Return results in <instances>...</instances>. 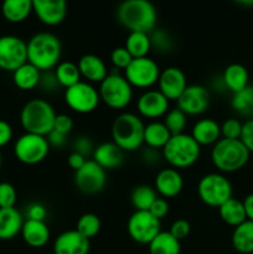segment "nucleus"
I'll return each instance as SVG.
<instances>
[{
	"label": "nucleus",
	"mask_w": 253,
	"mask_h": 254,
	"mask_svg": "<svg viewBox=\"0 0 253 254\" xmlns=\"http://www.w3.org/2000/svg\"><path fill=\"white\" fill-rule=\"evenodd\" d=\"M117 19L129 32L150 34L156 26L158 11L148 0H126L117 7Z\"/></svg>",
	"instance_id": "nucleus-1"
},
{
	"label": "nucleus",
	"mask_w": 253,
	"mask_h": 254,
	"mask_svg": "<svg viewBox=\"0 0 253 254\" xmlns=\"http://www.w3.org/2000/svg\"><path fill=\"white\" fill-rule=\"evenodd\" d=\"M61 54V41L51 32L35 34L27 42V62L41 72L55 68L60 64Z\"/></svg>",
	"instance_id": "nucleus-2"
},
{
	"label": "nucleus",
	"mask_w": 253,
	"mask_h": 254,
	"mask_svg": "<svg viewBox=\"0 0 253 254\" xmlns=\"http://www.w3.org/2000/svg\"><path fill=\"white\" fill-rule=\"evenodd\" d=\"M56 112L51 103L41 98L30 99L22 107L20 113V123L25 133L47 136L54 130Z\"/></svg>",
	"instance_id": "nucleus-3"
},
{
	"label": "nucleus",
	"mask_w": 253,
	"mask_h": 254,
	"mask_svg": "<svg viewBox=\"0 0 253 254\" xmlns=\"http://www.w3.org/2000/svg\"><path fill=\"white\" fill-rule=\"evenodd\" d=\"M145 124L140 117L130 112H124L112 123V141L123 151H135L144 144Z\"/></svg>",
	"instance_id": "nucleus-4"
},
{
	"label": "nucleus",
	"mask_w": 253,
	"mask_h": 254,
	"mask_svg": "<svg viewBox=\"0 0 253 254\" xmlns=\"http://www.w3.org/2000/svg\"><path fill=\"white\" fill-rule=\"evenodd\" d=\"M251 153L241 139L221 138L211 150V160L221 173L241 170L250 160Z\"/></svg>",
	"instance_id": "nucleus-5"
},
{
	"label": "nucleus",
	"mask_w": 253,
	"mask_h": 254,
	"mask_svg": "<svg viewBox=\"0 0 253 254\" xmlns=\"http://www.w3.org/2000/svg\"><path fill=\"white\" fill-rule=\"evenodd\" d=\"M201 146L191 134L171 135L170 140L163 148V156L174 169H184L193 165L198 160Z\"/></svg>",
	"instance_id": "nucleus-6"
},
{
	"label": "nucleus",
	"mask_w": 253,
	"mask_h": 254,
	"mask_svg": "<svg viewBox=\"0 0 253 254\" xmlns=\"http://www.w3.org/2000/svg\"><path fill=\"white\" fill-rule=\"evenodd\" d=\"M98 92L101 101L112 109L126 108L133 99V87L116 68L99 83Z\"/></svg>",
	"instance_id": "nucleus-7"
},
{
	"label": "nucleus",
	"mask_w": 253,
	"mask_h": 254,
	"mask_svg": "<svg viewBox=\"0 0 253 254\" xmlns=\"http://www.w3.org/2000/svg\"><path fill=\"white\" fill-rule=\"evenodd\" d=\"M232 184L223 174L210 173L203 175L197 184V195L205 205L220 207L232 198Z\"/></svg>",
	"instance_id": "nucleus-8"
},
{
	"label": "nucleus",
	"mask_w": 253,
	"mask_h": 254,
	"mask_svg": "<svg viewBox=\"0 0 253 254\" xmlns=\"http://www.w3.org/2000/svg\"><path fill=\"white\" fill-rule=\"evenodd\" d=\"M46 136L25 133L17 138L14 145V154L17 160L26 165H36L46 159L50 151Z\"/></svg>",
	"instance_id": "nucleus-9"
},
{
	"label": "nucleus",
	"mask_w": 253,
	"mask_h": 254,
	"mask_svg": "<svg viewBox=\"0 0 253 254\" xmlns=\"http://www.w3.org/2000/svg\"><path fill=\"white\" fill-rule=\"evenodd\" d=\"M128 235L139 245H149L161 232L160 220L149 211H134L126 222Z\"/></svg>",
	"instance_id": "nucleus-10"
},
{
	"label": "nucleus",
	"mask_w": 253,
	"mask_h": 254,
	"mask_svg": "<svg viewBox=\"0 0 253 254\" xmlns=\"http://www.w3.org/2000/svg\"><path fill=\"white\" fill-rule=\"evenodd\" d=\"M64 101L73 112L87 114L97 109L101 97L98 89L93 84L81 81L64 91Z\"/></svg>",
	"instance_id": "nucleus-11"
},
{
	"label": "nucleus",
	"mask_w": 253,
	"mask_h": 254,
	"mask_svg": "<svg viewBox=\"0 0 253 254\" xmlns=\"http://www.w3.org/2000/svg\"><path fill=\"white\" fill-rule=\"evenodd\" d=\"M160 68L158 64L150 57L133 59L129 66L124 69V77L136 88H149L158 83Z\"/></svg>",
	"instance_id": "nucleus-12"
},
{
	"label": "nucleus",
	"mask_w": 253,
	"mask_h": 254,
	"mask_svg": "<svg viewBox=\"0 0 253 254\" xmlns=\"http://www.w3.org/2000/svg\"><path fill=\"white\" fill-rule=\"evenodd\" d=\"M27 62V42L14 35L0 36V69L14 72Z\"/></svg>",
	"instance_id": "nucleus-13"
},
{
	"label": "nucleus",
	"mask_w": 253,
	"mask_h": 254,
	"mask_svg": "<svg viewBox=\"0 0 253 254\" xmlns=\"http://www.w3.org/2000/svg\"><path fill=\"white\" fill-rule=\"evenodd\" d=\"M107 183V174L94 160H87L84 165L74 171V184L81 192L96 195L101 192Z\"/></svg>",
	"instance_id": "nucleus-14"
},
{
	"label": "nucleus",
	"mask_w": 253,
	"mask_h": 254,
	"mask_svg": "<svg viewBox=\"0 0 253 254\" xmlns=\"http://www.w3.org/2000/svg\"><path fill=\"white\" fill-rule=\"evenodd\" d=\"M176 103H178V108L183 111L186 116H198L208 108L210 93L203 86L191 84L186 87Z\"/></svg>",
	"instance_id": "nucleus-15"
},
{
	"label": "nucleus",
	"mask_w": 253,
	"mask_h": 254,
	"mask_svg": "<svg viewBox=\"0 0 253 254\" xmlns=\"http://www.w3.org/2000/svg\"><path fill=\"white\" fill-rule=\"evenodd\" d=\"M158 86L159 91L169 101H178V98L183 94V92L185 91L189 84L183 69L171 66L160 71Z\"/></svg>",
	"instance_id": "nucleus-16"
},
{
	"label": "nucleus",
	"mask_w": 253,
	"mask_h": 254,
	"mask_svg": "<svg viewBox=\"0 0 253 254\" xmlns=\"http://www.w3.org/2000/svg\"><path fill=\"white\" fill-rule=\"evenodd\" d=\"M32 11L45 25H60L67 15V4L64 0H32Z\"/></svg>",
	"instance_id": "nucleus-17"
},
{
	"label": "nucleus",
	"mask_w": 253,
	"mask_h": 254,
	"mask_svg": "<svg viewBox=\"0 0 253 254\" xmlns=\"http://www.w3.org/2000/svg\"><path fill=\"white\" fill-rule=\"evenodd\" d=\"M169 102L170 101L159 89H148L138 98L136 108L145 118L156 119L168 113Z\"/></svg>",
	"instance_id": "nucleus-18"
},
{
	"label": "nucleus",
	"mask_w": 253,
	"mask_h": 254,
	"mask_svg": "<svg viewBox=\"0 0 253 254\" xmlns=\"http://www.w3.org/2000/svg\"><path fill=\"white\" fill-rule=\"evenodd\" d=\"M89 240L79 235L76 230L64 231L54 242L55 254H88Z\"/></svg>",
	"instance_id": "nucleus-19"
},
{
	"label": "nucleus",
	"mask_w": 253,
	"mask_h": 254,
	"mask_svg": "<svg viewBox=\"0 0 253 254\" xmlns=\"http://www.w3.org/2000/svg\"><path fill=\"white\" fill-rule=\"evenodd\" d=\"M184 179L176 169H161L155 176V191L164 198L178 196L183 191Z\"/></svg>",
	"instance_id": "nucleus-20"
},
{
	"label": "nucleus",
	"mask_w": 253,
	"mask_h": 254,
	"mask_svg": "<svg viewBox=\"0 0 253 254\" xmlns=\"http://www.w3.org/2000/svg\"><path fill=\"white\" fill-rule=\"evenodd\" d=\"M77 66L81 77H83L88 83H101L109 73L103 60L93 54L83 55L78 60Z\"/></svg>",
	"instance_id": "nucleus-21"
},
{
	"label": "nucleus",
	"mask_w": 253,
	"mask_h": 254,
	"mask_svg": "<svg viewBox=\"0 0 253 254\" xmlns=\"http://www.w3.org/2000/svg\"><path fill=\"white\" fill-rule=\"evenodd\" d=\"M92 156V160L96 161L104 170H111L122 165L124 160V151L113 141H106L94 148Z\"/></svg>",
	"instance_id": "nucleus-22"
},
{
	"label": "nucleus",
	"mask_w": 253,
	"mask_h": 254,
	"mask_svg": "<svg viewBox=\"0 0 253 254\" xmlns=\"http://www.w3.org/2000/svg\"><path fill=\"white\" fill-rule=\"evenodd\" d=\"M191 136L200 146L215 145L221 139V126L215 119H200L193 124Z\"/></svg>",
	"instance_id": "nucleus-23"
},
{
	"label": "nucleus",
	"mask_w": 253,
	"mask_h": 254,
	"mask_svg": "<svg viewBox=\"0 0 253 254\" xmlns=\"http://www.w3.org/2000/svg\"><path fill=\"white\" fill-rule=\"evenodd\" d=\"M22 240L32 248H41L49 242L50 230L45 221L26 220L21 228Z\"/></svg>",
	"instance_id": "nucleus-24"
},
{
	"label": "nucleus",
	"mask_w": 253,
	"mask_h": 254,
	"mask_svg": "<svg viewBox=\"0 0 253 254\" xmlns=\"http://www.w3.org/2000/svg\"><path fill=\"white\" fill-rule=\"evenodd\" d=\"M22 216L15 207L0 208V240L10 241L21 233Z\"/></svg>",
	"instance_id": "nucleus-25"
},
{
	"label": "nucleus",
	"mask_w": 253,
	"mask_h": 254,
	"mask_svg": "<svg viewBox=\"0 0 253 254\" xmlns=\"http://www.w3.org/2000/svg\"><path fill=\"white\" fill-rule=\"evenodd\" d=\"M248 79L250 74L247 68L241 64H231L230 66L226 67L222 74L223 84L232 93H237L246 88L248 86Z\"/></svg>",
	"instance_id": "nucleus-26"
},
{
	"label": "nucleus",
	"mask_w": 253,
	"mask_h": 254,
	"mask_svg": "<svg viewBox=\"0 0 253 254\" xmlns=\"http://www.w3.org/2000/svg\"><path fill=\"white\" fill-rule=\"evenodd\" d=\"M171 138V133L168 130L163 122H150L144 128V144L151 149H161L166 145Z\"/></svg>",
	"instance_id": "nucleus-27"
},
{
	"label": "nucleus",
	"mask_w": 253,
	"mask_h": 254,
	"mask_svg": "<svg viewBox=\"0 0 253 254\" xmlns=\"http://www.w3.org/2000/svg\"><path fill=\"white\" fill-rule=\"evenodd\" d=\"M5 20L12 24L25 21L32 12V0H5L1 5Z\"/></svg>",
	"instance_id": "nucleus-28"
},
{
	"label": "nucleus",
	"mask_w": 253,
	"mask_h": 254,
	"mask_svg": "<svg viewBox=\"0 0 253 254\" xmlns=\"http://www.w3.org/2000/svg\"><path fill=\"white\" fill-rule=\"evenodd\" d=\"M232 246L238 253H253V221L246 220L240 226L235 227L232 232Z\"/></svg>",
	"instance_id": "nucleus-29"
},
{
	"label": "nucleus",
	"mask_w": 253,
	"mask_h": 254,
	"mask_svg": "<svg viewBox=\"0 0 253 254\" xmlns=\"http://www.w3.org/2000/svg\"><path fill=\"white\" fill-rule=\"evenodd\" d=\"M41 73L42 72L39 71L36 67L26 62L20 66L16 71L12 72V81L17 88L22 89V91H30L39 86Z\"/></svg>",
	"instance_id": "nucleus-30"
},
{
	"label": "nucleus",
	"mask_w": 253,
	"mask_h": 254,
	"mask_svg": "<svg viewBox=\"0 0 253 254\" xmlns=\"http://www.w3.org/2000/svg\"><path fill=\"white\" fill-rule=\"evenodd\" d=\"M218 213H220L221 220L232 227H237L247 220L243 202L235 197L230 198L223 205H221L218 207Z\"/></svg>",
	"instance_id": "nucleus-31"
},
{
	"label": "nucleus",
	"mask_w": 253,
	"mask_h": 254,
	"mask_svg": "<svg viewBox=\"0 0 253 254\" xmlns=\"http://www.w3.org/2000/svg\"><path fill=\"white\" fill-rule=\"evenodd\" d=\"M148 246L150 254H180L181 252L180 241L169 231H161Z\"/></svg>",
	"instance_id": "nucleus-32"
},
{
	"label": "nucleus",
	"mask_w": 253,
	"mask_h": 254,
	"mask_svg": "<svg viewBox=\"0 0 253 254\" xmlns=\"http://www.w3.org/2000/svg\"><path fill=\"white\" fill-rule=\"evenodd\" d=\"M124 47L133 59L146 57L151 50L150 36L145 32H129Z\"/></svg>",
	"instance_id": "nucleus-33"
},
{
	"label": "nucleus",
	"mask_w": 253,
	"mask_h": 254,
	"mask_svg": "<svg viewBox=\"0 0 253 254\" xmlns=\"http://www.w3.org/2000/svg\"><path fill=\"white\" fill-rule=\"evenodd\" d=\"M55 76H56L60 86L64 87L66 89L82 81L78 66L72 61L60 62L55 67Z\"/></svg>",
	"instance_id": "nucleus-34"
},
{
	"label": "nucleus",
	"mask_w": 253,
	"mask_h": 254,
	"mask_svg": "<svg viewBox=\"0 0 253 254\" xmlns=\"http://www.w3.org/2000/svg\"><path fill=\"white\" fill-rule=\"evenodd\" d=\"M156 198L155 189L149 185L135 186L130 193V202L135 211H149Z\"/></svg>",
	"instance_id": "nucleus-35"
},
{
	"label": "nucleus",
	"mask_w": 253,
	"mask_h": 254,
	"mask_svg": "<svg viewBox=\"0 0 253 254\" xmlns=\"http://www.w3.org/2000/svg\"><path fill=\"white\" fill-rule=\"evenodd\" d=\"M231 106L237 113L246 117L253 116V86L248 84L242 91L233 93Z\"/></svg>",
	"instance_id": "nucleus-36"
},
{
	"label": "nucleus",
	"mask_w": 253,
	"mask_h": 254,
	"mask_svg": "<svg viewBox=\"0 0 253 254\" xmlns=\"http://www.w3.org/2000/svg\"><path fill=\"white\" fill-rule=\"evenodd\" d=\"M101 226V220L98 216L94 213H84L77 221L76 231L87 240H91L94 236L98 235Z\"/></svg>",
	"instance_id": "nucleus-37"
},
{
	"label": "nucleus",
	"mask_w": 253,
	"mask_h": 254,
	"mask_svg": "<svg viewBox=\"0 0 253 254\" xmlns=\"http://www.w3.org/2000/svg\"><path fill=\"white\" fill-rule=\"evenodd\" d=\"M163 123L165 124L171 135H176V134L184 133L185 130L186 124H188V116L178 107H175V108L169 109L168 113L164 116Z\"/></svg>",
	"instance_id": "nucleus-38"
},
{
	"label": "nucleus",
	"mask_w": 253,
	"mask_h": 254,
	"mask_svg": "<svg viewBox=\"0 0 253 254\" xmlns=\"http://www.w3.org/2000/svg\"><path fill=\"white\" fill-rule=\"evenodd\" d=\"M149 36H150L151 49H155L158 52L165 54L173 49V39L166 30L154 29Z\"/></svg>",
	"instance_id": "nucleus-39"
},
{
	"label": "nucleus",
	"mask_w": 253,
	"mask_h": 254,
	"mask_svg": "<svg viewBox=\"0 0 253 254\" xmlns=\"http://www.w3.org/2000/svg\"><path fill=\"white\" fill-rule=\"evenodd\" d=\"M242 127L238 119L228 118L221 124V136L225 139H240L242 134Z\"/></svg>",
	"instance_id": "nucleus-40"
},
{
	"label": "nucleus",
	"mask_w": 253,
	"mask_h": 254,
	"mask_svg": "<svg viewBox=\"0 0 253 254\" xmlns=\"http://www.w3.org/2000/svg\"><path fill=\"white\" fill-rule=\"evenodd\" d=\"M16 198V190L11 184L0 183V208L15 207Z\"/></svg>",
	"instance_id": "nucleus-41"
},
{
	"label": "nucleus",
	"mask_w": 253,
	"mask_h": 254,
	"mask_svg": "<svg viewBox=\"0 0 253 254\" xmlns=\"http://www.w3.org/2000/svg\"><path fill=\"white\" fill-rule=\"evenodd\" d=\"M111 61L116 69H126V67L129 66V64L133 61V57H131L130 54L126 51V47L121 46L116 47V49L112 51Z\"/></svg>",
	"instance_id": "nucleus-42"
},
{
	"label": "nucleus",
	"mask_w": 253,
	"mask_h": 254,
	"mask_svg": "<svg viewBox=\"0 0 253 254\" xmlns=\"http://www.w3.org/2000/svg\"><path fill=\"white\" fill-rule=\"evenodd\" d=\"M190 231H191L190 223H189L186 220H184V218H180V220L174 221L169 232H170L176 240L181 241L190 235Z\"/></svg>",
	"instance_id": "nucleus-43"
},
{
	"label": "nucleus",
	"mask_w": 253,
	"mask_h": 254,
	"mask_svg": "<svg viewBox=\"0 0 253 254\" xmlns=\"http://www.w3.org/2000/svg\"><path fill=\"white\" fill-rule=\"evenodd\" d=\"M73 129V121L67 114H57L54 123V130L67 135Z\"/></svg>",
	"instance_id": "nucleus-44"
},
{
	"label": "nucleus",
	"mask_w": 253,
	"mask_h": 254,
	"mask_svg": "<svg viewBox=\"0 0 253 254\" xmlns=\"http://www.w3.org/2000/svg\"><path fill=\"white\" fill-rule=\"evenodd\" d=\"M73 149H74V153H78L81 155H83L86 158V155L88 154H93V143H92L91 139L86 135H81L74 140L73 143Z\"/></svg>",
	"instance_id": "nucleus-45"
},
{
	"label": "nucleus",
	"mask_w": 253,
	"mask_h": 254,
	"mask_svg": "<svg viewBox=\"0 0 253 254\" xmlns=\"http://www.w3.org/2000/svg\"><path fill=\"white\" fill-rule=\"evenodd\" d=\"M39 86L42 87V89L46 92H55L60 86L59 81H57L55 72H42L41 78H40Z\"/></svg>",
	"instance_id": "nucleus-46"
},
{
	"label": "nucleus",
	"mask_w": 253,
	"mask_h": 254,
	"mask_svg": "<svg viewBox=\"0 0 253 254\" xmlns=\"http://www.w3.org/2000/svg\"><path fill=\"white\" fill-rule=\"evenodd\" d=\"M241 141L245 144L246 148L250 153H253V119H250L243 123L242 134H241Z\"/></svg>",
	"instance_id": "nucleus-47"
},
{
	"label": "nucleus",
	"mask_w": 253,
	"mask_h": 254,
	"mask_svg": "<svg viewBox=\"0 0 253 254\" xmlns=\"http://www.w3.org/2000/svg\"><path fill=\"white\" fill-rule=\"evenodd\" d=\"M26 216H27V220L45 221V218H46L47 216V210L42 203L35 202V203H31V205L27 207Z\"/></svg>",
	"instance_id": "nucleus-48"
},
{
	"label": "nucleus",
	"mask_w": 253,
	"mask_h": 254,
	"mask_svg": "<svg viewBox=\"0 0 253 254\" xmlns=\"http://www.w3.org/2000/svg\"><path fill=\"white\" fill-rule=\"evenodd\" d=\"M149 212L154 216L158 220H161V218L165 217L169 213V203L165 198L158 197L153 202L151 207L149 208Z\"/></svg>",
	"instance_id": "nucleus-49"
},
{
	"label": "nucleus",
	"mask_w": 253,
	"mask_h": 254,
	"mask_svg": "<svg viewBox=\"0 0 253 254\" xmlns=\"http://www.w3.org/2000/svg\"><path fill=\"white\" fill-rule=\"evenodd\" d=\"M12 139V128L6 121L0 119V148L10 143Z\"/></svg>",
	"instance_id": "nucleus-50"
},
{
	"label": "nucleus",
	"mask_w": 253,
	"mask_h": 254,
	"mask_svg": "<svg viewBox=\"0 0 253 254\" xmlns=\"http://www.w3.org/2000/svg\"><path fill=\"white\" fill-rule=\"evenodd\" d=\"M46 139L47 141H49L50 146H54V148H62V146L67 143V135L59 133V131L56 130H52L51 133L46 136Z\"/></svg>",
	"instance_id": "nucleus-51"
},
{
	"label": "nucleus",
	"mask_w": 253,
	"mask_h": 254,
	"mask_svg": "<svg viewBox=\"0 0 253 254\" xmlns=\"http://www.w3.org/2000/svg\"><path fill=\"white\" fill-rule=\"evenodd\" d=\"M67 161H68V165L69 168L73 169L74 171H77L78 169H81L82 166L84 165V163L87 161V159L84 158L83 155H81V154L78 153H71L68 155V159H67Z\"/></svg>",
	"instance_id": "nucleus-52"
},
{
	"label": "nucleus",
	"mask_w": 253,
	"mask_h": 254,
	"mask_svg": "<svg viewBox=\"0 0 253 254\" xmlns=\"http://www.w3.org/2000/svg\"><path fill=\"white\" fill-rule=\"evenodd\" d=\"M242 202L246 211V217H247V220L253 221V192L246 196Z\"/></svg>",
	"instance_id": "nucleus-53"
},
{
	"label": "nucleus",
	"mask_w": 253,
	"mask_h": 254,
	"mask_svg": "<svg viewBox=\"0 0 253 254\" xmlns=\"http://www.w3.org/2000/svg\"><path fill=\"white\" fill-rule=\"evenodd\" d=\"M143 159H145V161L148 164L158 163V160H159L158 150H156V149L146 148L145 150L143 151Z\"/></svg>",
	"instance_id": "nucleus-54"
},
{
	"label": "nucleus",
	"mask_w": 253,
	"mask_h": 254,
	"mask_svg": "<svg viewBox=\"0 0 253 254\" xmlns=\"http://www.w3.org/2000/svg\"><path fill=\"white\" fill-rule=\"evenodd\" d=\"M237 4L245 5V6H252L253 0H240V1H237Z\"/></svg>",
	"instance_id": "nucleus-55"
},
{
	"label": "nucleus",
	"mask_w": 253,
	"mask_h": 254,
	"mask_svg": "<svg viewBox=\"0 0 253 254\" xmlns=\"http://www.w3.org/2000/svg\"><path fill=\"white\" fill-rule=\"evenodd\" d=\"M1 161H2V159H1V154H0V166H1Z\"/></svg>",
	"instance_id": "nucleus-56"
}]
</instances>
